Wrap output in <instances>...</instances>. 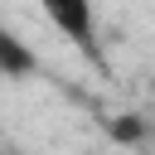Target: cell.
Wrapping results in <instances>:
<instances>
[{
    "label": "cell",
    "instance_id": "obj_1",
    "mask_svg": "<svg viewBox=\"0 0 155 155\" xmlns=\"http://www.w3.org/2000/svg\"><path fill=\"white\" fill-rule=\"evenodd\" d=\"M39 10L53 19V29L63 39H73L82 53L97 58V15H92V0H39Z\"/></svg>",
    "mask_w": 155,
    "mask_h": 155
},
{
    "label": "cell",
    "instance_id": "obj_4",
    "mask_svg": "<svg viewBox=\"0 0 155 155\" xmlns=\"http://www.w3.org/2000/svg\"><path fill=\"white\" fill-rule=\"evenodd\" d=\"M0 155H15V150H0Z\"/></svg>",
    "mask_w": 155,
    "mask_h": 155
},
{
    "label": "cell",
    "instance_id": "obj_2",
    "mask_svg": "<svg viewBox=\"0 0 155 155\" xmlns=\"http://www.w3.org/2000/svg\"><path fill=\"white\" fill-rule=\"evenodd\" d=\"M34 68H39L34 48H29L19 34H10V29L0 24V78H29Z\"/></svg>",
    "mask_w": 155,
    "mask_h": 155
},
{
    "label": "cell",
    "instance_id": "obj_3",
    "mask_svg": "<svg viewBox=\"0 0 155 155\" xmlns=\"http://www.w3.org/2000/svg\"><path fill=\"white\" fill-rule=\"evenodd\" d=\"M111 136L136 145V140H140V121H136V116H121V121H111Z\"/></svg>",
    "mask_w": 155,
    "mask_h": 155
}]
</instances>
